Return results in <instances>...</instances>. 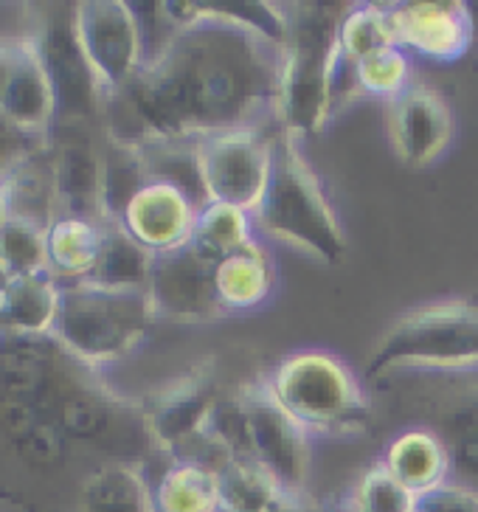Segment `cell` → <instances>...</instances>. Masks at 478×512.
I'll use <instances>...</instances> for the list:
<instances>
[{
    "label": "cell",
    "mask_w": 478,
    "mask_h": 512,
    "mask_svg": "<svg viewBox=\"0 0 478 512\" xmlns=\"http://www.w3.org/2000/svg\"><path fill=\"white\" fill-rule=\"evenodd\" d=\"M341 54L349 62H363L397 46L394 26H391L389 6L383 3H349L341 20Z\"/></svg>",
    "instance_id": "f546056e"
},
{
    "label": "cell",
    "mask_w": 478,
    "mask_h": 512,
    "mask_svg": "<svg viewBox=\"0 0 478 512\" xmlns=\"http://www.w3.org/2000/svg\"><path fill=\"white\" fill-rule=\"evenodd\" d=\"M12 279H15V273L9 271V265H6V262H3V256H0V293H6V290H9Z\"/></svg>",
    "instance_id": "f35d334b"
},
{
    "label": "cell",
    "mask_w": 478,
    "mask_h": 512,
    "mask_svg": "<svg viewBox=\"0 0 478 512\" xmlns=\"http://www.w3.org/2000/svg\"><path fill=\"white\" fill-rule=\"evenodd\" d=\"M417 496L405 490L377 459L358 476L341 501V512H414Z\"/></svg>",
    "instance_id": "4dcf8cb0"
},
{
    "label": "cell",
    "mask_w": 478,
    "mask_h": 512,
    "mask_svg": "<svg viewBox=\"0 0 478 512\" xmlns=\"http://www.w3.org/2000/svg\"><path fill=\"white\" fill-rule=\"evenodd\" d=\"M349 3H284L287 37L279 57V127L315 136L332 119V79L341 62V20Z\"/></svg>",
    "instance_id": "7a4b0ae2"
},
{
    "label": "cell",
    "mask_w": 478,
    "mask_h": 512,
    "mask_svg": "<svg viewBox=\"0 0 478 512\" xmlns=\"http://www.w3.org/2000/svg\"><path fill=\"white\" fill-rule=\"evenodd\" d=\"M3 299H6V335L54 338L62 302V282L54 279V273L15 276Z\"/></svg>",
    "instance_id": "d6986e66"
},
{
    "label": "cell",
    "mask_w": 478,
    "mask_h": 512,
    "mask_svg": "<svg viewBox=\"0 0 478 512\" xmlns=\"http://www.w3.org/2000/svg\"><path fill=\"white\" fill-rule=\"evenodd\" d=\"M411 54L394 46L374 54L369 60L358 62V85L363 96H377L383 102H391L394 96L411 85Z\"/></svg>",
    "instance_id": "d6a6232c"
},
{
    "label": "cell",
    "mask_w": 478,
    "mask_h": 512,
    "mask_svg": "<svg viewBox=\"0 0 478 512\" xmlns=\"http://www.w3.org/2000/svg\"><path fill=\"white\" fill-rule=\"evenodd\" d=\"M276 287V265L259 240L217 262V296L225 313H248L268 302Z\"/></svg>",
    "instance_id": "ffe728a7"
},
{
    "label": "cell",
    "mask_w": 478,
    "mask_h": 512,
    "mask_svg": "<svg viewBox=\"0 0 478 512\" xmlns=\"http://www.w3.org/2000/svg\"><path fill=\"white\" fill-rule=\"evenodd\" d=\"M270 394L310 437L360 439L372 428V400L360 377L324 349H301L265 375Z\"/></svg>",
    "instance_id": "277c9868"
},
{
    "label": "cell",
    "mask_w": 478,
    "mask_h": 512,
    "mask_svg": "<svg viewBox=\"0 0 478 512\" xmlns=\"http://www.w3.org/2000/svg\"><path fill=\"white\" fill-rule=\"evenodd\" d=\"M6 338V299L0 293V341Z\"/></svg>",
    "instance_id": "ab89813d"
},
{
    "label": "cell",
    "mask_w": 478,
    "mask_h": 512,
    "mask_svg": "<svg viewBox=\"0 0 478 512\" xmlns=\"http://www.w3.org/2000/svg\"><path fill=\"white\" fill-rule=\"evenodd\" d=\"M397 46L431 62H456L473 46V15L462 0L389 3Z\"/></svg>",
    "instance_id": "4fadbf2b"
},
{
    "label": "cell",
    "mask_w": 478,
    "mask_h": 512,
    "mask_svg": "<svg viewBox=\"0 0 478 512\" xmlns=\"http://www.w3.org/2000/svg\"><path fill=\"white\" fill-rule=\"evenodd\" d=\"M245 411L251 459L268 470L287 493H307L310 482V434L270 394L265 375L237 386Z\"/></svg>",
    "instance_id": "30bf717a"
},
{
    "label": "cell",
    "mask_w": 478,
    "mask_h": 512,
    "mask_svg": "<svg viewBox=\"0 0 478 512\" xmlns=\"http://www.w3.org/2000/svg\"><path fill=\"white\" fill-rule=\"evenodd\" d=\"M141 150L144 166L150 181L178 186L180 192L192 197L197 209L209 203L206 186H203V172H200V150L197 141H147L135 144Z\"/></svg>",
    "instance_id": "83f0119b"
},
{
    "label": "cell",
    "mask_w": 478,
    "mask_h": 512,
    "mask_svg": "<svg viewBox=\"0 0 478 512\" xmlns=\"http://www.w3.org/2000/svg\"><path fill=\"white\" fill-rule=\"evenodd\" d=\"M158 324L147 290H116L93 279L62 285L54 341L76 363L102 372L130 358Z\"/></svg>",
    "instance_id": "5b68a950"
},
{
    "label": "cell",
    "mask_w": 478,
    "mask_h": 512,
    "mask_svg": "<svg viewBox=\"0 0 478 512\" xmlns=\"http://www.w3.org/2000/svg\"><path fill=\"white\" fill-rule=\"evenodd\" d=\"M478 369V304L434 302L397 318L366 363V380Z\"/></svg>",
    "instance_id": "8992f818"
},
{
    "label": "cell",
    "mask_w": 478,
    "mask_h": 512,
    "mask_svg": "<svg viewBox=\"0 0 478 512\" xmlns=\"http://www.w3.org/2000/svg\"><path fill=\"white\" fill-rule=\"evenodd\" d=\"M12 220H15V203H12L9 181H6V178H0V234L12 226Z\"/></svg>",
    "instance_id": "74e56055"
},
{
    "label": "cell",
    "mask_w": 478,
    "mask_h": 512,
    "mask_svg": "<svg viewBox=\"0 0 478 512\" xmlns=\"http://www.w3.org/2000/svg\"><path fill=\"white\" fill-rule=\"evenodd\" d=\"M79 512H155L152 482L133 462L102 465L82 482Z\"/></svg>",
    "instance_id": "603a6c76"
},
{
    "label": "cell",
    "mask_w": 478,
    "mask_h": 512,
    "mask_svg": "<svg viewBox=\"0 0 478 512\" xmlns=\"http://www.w3.org/2000/svg\"><path fill=\"white\" fill-rule=\"evenodd\" d=\"M60 214L102 223V136L90 124H57L48 138Z\"/></svg>",
    "instance_id": "9a60e30c"
},
{
    "label": "cell",
    "mask_w": 478,
    "mask_h": 512,
    "mask_svg": "<svg viewBox=\"0 0 478 512\" xmlns=\"http://www.w3.org/2000/svg\"><path fill=\"white\" fill-rule=\"evenodd\" d=\"M456 119L442 93L411 82L400 96L386 102V136L397 158L408 166H431L448 152Z\"/></svg>",
    "instance_id": "7c38bea8"
},
{
    "label": "cell",
    "mask_w": 478,
    "mask_h": 512,
    "mask_svg": "<svg viewBox=\"0 0 478 512\" xmlns=\"http://www.w3.org/2000/svg\"><path fill=\"white\" fill-rule=\"evenodd\" d=\"M279 57V46L231 26L178 31L107 102L102 130L147 144L279 124Z\"/></svg>",
    "instance_id": "6da1fadb"
},
{
    "label": "cell",
    "mask_w": 478,
    "mask_h": 512,
    "mask_svg": "<svg viewBox=\"0 0 478 512\" xmlns=\"http://www.w3.org/2000/svg\"><path fill=\"white\" fill-rule=\"evenodd\" d=\"M223 394L214 361H200L152 389L141 400L152 448L164 453L169 462H195L214 473L228 465L231 459L209 434L214 408Z\"/></svg>",
    "instance_id": "52a82bcc"
},
{
    "label": "cell",
    "mask_w": 478,
    "mask_h": 512,
    "mask_svg": "<svg viewBox=\"0 0 478 512\" xmlns=\"http://www.w3.org/2000/svg\"><path fill=\"white\" fill-rule=\"evenodd\" d=\"M155 256L144 248L121 223H105L102 248L93 268V282L116 290H147Z\"/></svg>",
    "instance_id": "cb8c5ba5"
},
{
    "label": "cell",
    "mask_w": 478,
    "mask_h": 512,
    "mask_svg": "<svg viewBox=\"0 0 478 512\" xmlns=\"http://www.w3.org/2000/svg\"><path fill=\"white\" fill-rule=\"evenodd\" d=\"M197 203L178 186L150 181L127 203L121 226L152 254H166L192 242L197 223Z\"/></svg>",
    "instance_id": "2e32d148"
},
{
    "label": "cell",
    "mask_w": 478,
    "mask_h": 512,
    "mask_svg": "<svg viewBox=\"0 0 478 512\" xmlns=\"http://www.w3.org/2000/svg\"><path fill=\"white\" fill-rule=\"evenodd\" d=\"M254 226L268 240L299 248L321 265L344 262L346 237L341 220L329 203L324 183L304 158L299 136L287 130H279L273 144L270 183L254 211Z\"/></svg>",
    "instance_id": "3957f363"
},
{
    "label": "cell",
    "mask_w": 478,
    "mask_h": 512,
    "mask_svg": "<svg viewBox=\"0 0 478 512\" xmlns=\"http://www.w3.org/2000/svg\"><path fill=\"white\" fill-rule=\"evenodd\" d=\"M15 60L17 40H0V102H3V93L9 88V79L15 74Z\"/></svg>",
    "instance_id": "8d00e7d4"
},
{
    "label": "cell",
    "mask_w": 478,
    "mask_h": 512,
    "mask_svg": "<svg viewBox=\"0 0 478 512\" xmlns=\"http://www.w3.org/2000/svg\"><path fill=\"white\" fill-rule=\"evenodd\" d=\"M71 31L99 91L110 102L147 65V43L133 3L82 0L71 12Z\"/></svg>",
    "instance_id": "ba28073f"
},
{
    "label": "cell",
    "mask_w": 478,
    "mask_h": 512,
    "mask_svg": "<svg viewBox=\"0 0 478 512\" xmlns=\"http://www.w3.org/2000/svg\"><path fill=\"white\" fill-rule=\"evenodd\" d=\"M17 220H29L48 228L60 217L57 200V178H54V158L48 141L34 144L17 166L6 175Z\"/></svg>",
    "instance_id": "44dd1931"
},
{
    "label": "cell",
    "mask_w": 478,
    "mask_h": 512,
    "mask_svg": "<svg viewBox=\"0 0 478 512\" xmlns=\"http://www.w3.org/2000/svg\"><path fill=\"white\" fill-rule=\"evenodd\" d=\"M0 256L15 276L48 271V228L12 220V226L0 234Z\"/></svg>",
    "instance_id": "1f68e13d"
},
{
    "label": "cell",
    "mask_w": 478,
    "mask_h": 512,
    "mask_svg": "<svg viewBox=\"0 0 478 512\" xmlns=\"http://www.w3.org/2000/svg\"><path fill=\"white\" fill-rule=\"evenodd\" d=\"M254 231L256 226L251 211L228 206V203H206L197 214L192 242L203 254L220 262L225 256L242 251L245 245H251L256 240Z\"/></svg>",
    "instance_id": "f1b7e54d"
},
{
    "label": "cell",
    "mask_w": 478,
    "mask_h": 512,
    "mask_svg": "<svg viewBox=\"0 0 478 512\" xmlns=\"http://www.w3.org/2000/svg\"><path fill=\"white\" fill-rule=\"evenodd\" d=\"M414 512H478V493L467 484L442 482L419 493Z\"/></svg>",
    "instance_id": "836d02e7"
},
{
    "label": "cell",
    "mask_w": 478,
    "mask_h": 512,
    "mask_svg": "<svg viewBox=\"0 0 478 512\" xmlns=\"http://www.w3.org/2000/svg\"><path fill=\"white\" fill-rule=\"evenodd\" d=\"M150 183L141 150L102 130V223H121L135 192Z\"/></svg>",
    "instance_id": "d4e9b609"
},
{
    "label": "cell",
    "mask_w": 478,
    "mask_h": 512,
    "mask_svg": "<svg viewBox=\"0 0 478 512\" xmlns=\"http://www.w3.org/2000/svg\"><path fill=\"white\" fill-rule=\"evenodd\" d=\"M31 147H34L31 141H26L23 136H17L15 130L0 119V178H6V175L17 166V161H20Z\"/></svg>",
    "instance_id": "e575fe53"
},
{
    "label": "cell",
    "mask_w": 478,
    "mask_h": 512,
    "mask_svg": "<svg viewBox=\"0 0 478 512\" xmlns=\"http://www.w3.org/2000/svg\"><path fill=\"white\" fill-rule=\"evenodd\" d=\"M279 130V124L242 127L197 141L209 203H228L254 214L270 183L273 144Z\"/></svg>",
    "instance_id": "9c48e42d"
},
{
    "label": "cell",
    "mask_w": 478,
    "mask_h": 512,
    "mask_svg": "<svg viewBox=\"0 0 478 512\" xmlns=\"http://www.w3.org/2000/svg\"><path fill=\"white\" fill-rule=\"evenodd\" d=\"M166 17L178 31L195 26H231L282 48L287 37V9L265 0H166Z\"/></svg>",
    "instance_id": "e0dca14e"
},
{
    "label": "cell",
    "mask_w": 478,
    "mask_h": 512,
    "mask_svg": "<svg viewBox=\"0 0 478 512\" xmlns=\"http://www.w3.org/2000/svg\"><path fill=\"white\" fill-rule=\"evenodd\" d=\"M0 119L31 144H43L57 130L60 105L37 34L17 37L15 74L3 93Z\"/></svg>",
    "instance_id": "5bb4252c"
},
{
    "label": "cell",
    "mask_w": 478,
    "mask_h": 512,
    "mask_svg": "<svg viewBox=\"0 0 478 512\" xmlns=\"http://www.w3.org/2000/svg\"><path fill=\"white\" fill-rule=\"evenodd\" d=\"M147 296L155 318L166 324L197 327L228 316L217 296V259L203 254L195 242L155 256Z\"/></svg>",
    "instance_id": "8fae6325"
},
{
    "label": "cell",
    "mask_w": 478,
    "mask_h": 512,
    "mask_svg": "<svg viewBox=\"0 0 478 512\" xmlns=\"http://www.w3.org/2000/svg\"><path fill=\"white\" fill-rule=\"evenodd\" d=\"M220 512H270L287 493L254 459H231L217 470Z\"/></svg>",
    "instance_id": "4316f807"
},
{
    "label": "cell",
    "mask_w": 478,
    "mask_h": 512,
    "mask_svg": "<svg viewBox=\"0 0 478 512\" xmlns=\"http://www.w3.org/2000/svg\"><path fill=\"white\" fill-rule=\"evenodd\" d=\"M155 512H220L217 473L195 462H169L152 484Z\"/></svg>",
    "instance_id": "484cf974"
},
{
    "label": "cell",
    "mask_w": 478,
    "mask_h": 512,
    "mask_svg": "<svg viewBox=\"0 0 478 512\" xmlns=\"http://www.w3.org/2000/svg\"><path fill=\"white\" fill-rule=\"evenodd\" d=\"M476 397H478V386H476Z\"/></svg>",
    "instance_id": "60d3db41"
},
{
    "label": "cell",
    "mask_w": 478,
    "mask_h": 512,
    "mask_svg": "<svg viewBox=\"0 0 478 512\" xmlns=\"http://www.w3.org/2000/svg\"><path fill=\"white\" fill-rule=\"evenodd\" d=\"M270 512H329L324 504H318L310 493H284L282 501Z\"/></svg>",
    "instance_id": "d590c367"
},
{
    "label": "cell",
    "mask_w": 478,
    "mask_h": 512,
    "mask_svg": "<svg viewBox=\"0 0 478 512\" xmlns=\"http://www.w3.org/2000/svg\"><path fill=\"white\" fill-rule=\"evenodd\" d=\"M386 470L414 496L448 482L453 456L445 439L431 428H405L386 445L380 459Z\"/></svg>",
    "instance_id": "ac0fdd59"
},
{
    "label": "cell",
    "mask_w": 478,
    "mask_h": 512,
    "mask_svg": "<svg viewBox=\"0 0 478 512\" xmlns=\"http://www.w3.org/2000/svg\"><path fill=\"white\" fill-rule=\"evenodd\" d=\"M105 223H96L88 217L60 214L48 226V271L62 285L82 282L93 276L99 248H102Z\"/></svg>",
    "instance_id": "7402d4cb"
}]
</instances>
